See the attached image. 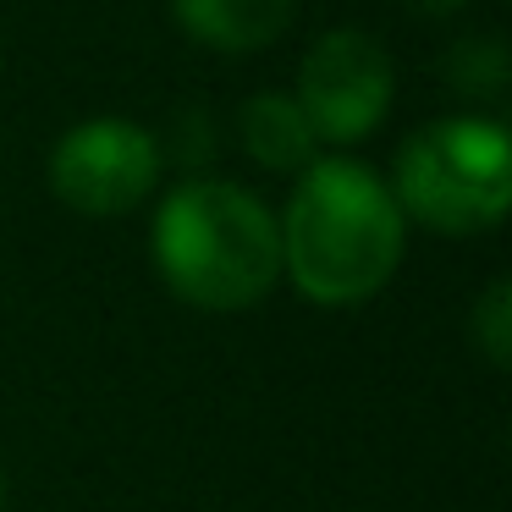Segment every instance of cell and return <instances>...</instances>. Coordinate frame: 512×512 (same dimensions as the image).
I'll use <instances>...</instances> for the list:
<instances>
[{
	"instance_id": "6da1fadb",
	"label": "cell",
	"mask_w": 512,
	"mask_h": 512,
	"mask_svg": "<svg viewBox=\"0 0 512 512\" xmlns=\"http://www.w3.org/2000/svg\"><path fill=\"white\" fill-rule=\"evenodd\" d=\"M281 232V276L309 303L347 309L364 303L397 276L408 221H402L391 188L358 160H314L298 171Z\"/></svg>"
},
{
	"instance_id": "7a4b0ae2",
	"label": "cell",
	"mask_w": 512,
	"mask_h": 512,
	"mask_svg": "<svg viewBox=\"0 0 512 512\" xmlns=\"http://www.w3.org/2000/svg\"><path fill=\"white\" fill-rule=\"evenodd\" d=\"M155 270L182 303L237 314L281 281L276 215L237 182L193 177L171 188L149 226Z\"/></svg>"
},
{
	"instance_id": "3957f363",
	"label": "cell",
	"mask_w": 512,
	"mask_h": 512,
	"mask_svg": "<svg viewBox=\"0 0 512 512\" xmlns=\"http://www.w3.org/2000/svg\"><path fill=\"white\" fill-rule=\"evenodd\" d=\"M402 221H424L430 232L468 237L490 232L512 199V144L485 116H441L419 127L397 149L391 182Z\"/></svg>"
},
{
	"instance_id": "277c9868",
	"label": "cell",
	"mask_w": 512,
	"mask_h": 512,
	"mask_svg": "<svg viewBox=\"0 0 512 512\" xmlns=\"http://www.w3.org/2000/svg\"><path fill=\"white\" fill-rule=\"evenodd\" d=\"M391 56L364 28H331L309 45L298 72V111L309 116L320 144H358L391 111Z\"/></svg>"
},
{
	"instance_id": "5b68a950",
	"label": "cell",
	"mask_w": 512,
	"mask_h": 512,
	"mask_svg": "<svg viewBox=\"0 0 512 512\" xmlns=\"http://www.w3.org/2000/svg\"><path fill=\"white\" fill-rule=\"evenodd\" d=\"M160 182V144L138 122L94 116L72 127L50 155V188L78 215H127Z\"/></svg>"
},
{
	"instance_id": "8992f818",
	"label": "cell",
	"mask_w": 512,
	"mask_h": 512,
	"mask_svg": "<svg viewBox=\"0 0 512 512\" xmlns=\"http://www.w3.org/2000/svg\"><path fill=\"white\" fill-rule=\"evenodd\" d=\"M292 17H298V0H177V23L188 28V39L226 56L276 45Z\"/></svg>"
},
{
	"instance_id": "52a82bcc",
	"label": "cell",
	"mask_w": 512,
	"mask_h": 512,
	"mask_svg": "<svg viewBox=\"0 0 512 512\" xmlns=\"http://www.w3.org/2000/svg\"><path fill=\"white\" fill-rule=\"evenodd\" d=\"M243 144L265 171H309L320 160V138L292 94H254L243 105Z\"/></svg>"
},
{
	"instance_id": "ba28073f",
	"label": "cell",
	"mask_w": 512,
	"mask_h": 512,
	"mask_svg": "<svg viewBox=\"0 0 512 512\" xmlns=\"http://www.w3.org/2000/svg\"><path fill=\"white\" fill-rule=\"evenodd\" d=\"M474 342L496 369L512 358V281H490L485 298L474 303Z\"/></svg>"
},
{
	"instance_id": "9c48e42d",
	"label": "cell",
	"mask_w": 512,
	"mask_h": 512,
	"mask_svg": "<svg viewBox=\"0 0 512 512\" xmlns=\"http://www.w3.org/2000/svg\"><path fill=\"white\" fill-rule=\"evenodd\" d=\"M507 78V50L496 39H468V45L452 50V83L457 89H474V94H490L501 89Z\"/></svg>"
},
{
	"instance_id": "30bf717a",
	"label": "cell",
	"mask_w": 512,
	"mask_h": 512,
	"mask_svg": "<svg viewBox=\"0 0 512 512\" xmlns=\"http://www.w3.org/2000/svg\"><path fill=\"white\" fill-rule=\"evenodd\" d=\"M402 6H413V12H424V17H446V12H457L463 0H402Z\"/></svg>"
},
{
	"instance_id": "8fae6325",
	"label": "cell",
	"mask_w": 512,
	"mask_h": 512,
	"mask_svg": "<svg viewBox=\"0 0 512 512\" xmlns=\"http://www.w3.org/2000/svg\"><path fill=\"white\" fill-rule=\"evenodd\" d=\"M0 496H6V474H0Z\"/></svg>"
}]
</instances>
